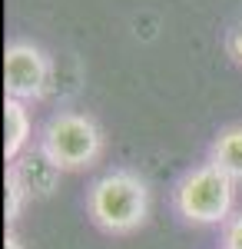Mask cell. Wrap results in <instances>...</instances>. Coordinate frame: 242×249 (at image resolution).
Segmentation results:
<instances>
[{
	"label": "cell",
	"mask_w": 242,
	"mask_h": 249,
	"mask_svg": "<svg viewBox=\"0 0 242 249\" xmlns=\"http://www.w3.org/2000/svg\"><path fill=\"white\" fill-rule=\"evenodd\" d=\"M86 216L110 236H130L149 219V186L133 170H110L86 190Z\"/></svg>",
	"instance_id": "obj_1"
},
{
	"label": "cell",
	"mask_w": 242,
	"mask_h": 249,
	"mask_svg": "<svg viewBox=\"0 0 242 249\" xmlns=\"http://www.w3.org/2000/svg\"><path fill=\"white\" fill-rule=\"evenodd\" d=\"M37 146L63 173H80L100 163V156L106 150V136L90 113L60 110L40 126Z\"/></svg>",
	"instance_id": "obj_2"
},
{
	"label": "cell",
	"mask_w": 242,
	"mask_h": 249,
	"mask_svg": "<svg viewBox=\"0 0 242 249\" xmlns=\"http://www.w3.org/2000/svg\"><path fill=\"white\" fill-rule=\"evenodd\" d=\"M236 186L239 183H232L212 163H203L176 183L173 206L186 223H196V226H219L223 223L225 226L236 216L232 213L236 210Z\"/></svg>",
	"instance_id": "obj_3"
},
{
	"label": "cell",
	"mask_w": 242,
	"mask_h": 249,
	"mask_svg": "<svg viewBox=\"0 0 242 249\" xmlns=\"http://www.w3.org/2000/svg\"><path fill=\"white\" fill-rule=\"evenodd\" d=\"M53 63L34 40H10L3 50V96L20 103H37L50 93Z\"/></svg>",
	"instance_id": "obj_4"
},
{
	"label": "cell",
	"mask_w": 242,
	"mask_h": 249,
	"mask_svg": "<svg viewBox=\"0 0 242 249\" xmlns=\"http://www.w3.org/2000/svg\"><path fill=\"white\" fill-rule=\"evenodd\" d=\"M10 166H14V173L20 176V183H23V190H27L30 199H47V196H53L56 186H60V176H63V170H60L40 146L27 150V153L20 156V160H14Z\"/></svg>",
	"instance_id": "obj_5"
},
{
	"label": "cell",
	"mask_w": 242,
	"mask_h": 249,
	"mask_svg": "<svg viewBox=\"0 0 242 249\" xmlns=\"http://www.w3.org/2000/svg\"><path fill=\"white\" fill-rule=\"evenodd\" d=\"M30 140H34V120H30L27 103L3 96V156H7V163L27 153Z\"/></svg>",
	"instance_id": "obj_6"
},
{
	"label": "cell",
	"mask_w": 242,
	"mask_h": 249,
	"mask_svg": "<svg viewBox=\"0 0 242 249\" xmlns=\"http://www.w3.org/2000/svg\"><path fill=\"white\" fill-rule=\"evenodd\" d=\"M219 173H225L232 183H242V123H229L209 143V160Z\"/></svg>",
	"instance_id": "obj_7"
},
{
	"label": "cell",
	"mask_w": 242,
	"mask_h": 249,
	"mask_svg": "<svg viewBox=\"0 0 242 249\" xmlns=\"http://www.w3.org/2000/svg\"><path fill=\"white\" fill-rule=\"evenodd\" d=\"M3 216H7V226H14L20 219V213L27 206V190H23V183H20V176L14 173V166L7 163V173H3Z\"/></svg>",
	"instance_id": "obj_8"
},
{
	"label": "cell",
	"mask_w": 242,
	"mask_h": 249,
	"mask_svg": "<svg viewBox=\"0 0 242 249\" xmlns=\"http://www.w3.org/2000/svg\"><path fill=\"white\" fill-rule=\"evenodd\" d=\"M223 249H242V213H236L223 226Z\"/></svg>",
	"instance_id": "obj_9"
},
{
	"label": "cell",
	"mask_w": 242,
	"mask_h": 249,
	"mask_svg": "<svg viewBox=\"0 0 242 249\" xmlns=\"http://www.w3.org/2000/svg\"><path fill=\"white\" fill-rule=\"evenodd\" d=\"M225 53L232 57V63L242 67V23H236V27L229 30V37H225Z\"/></svg>",
	"instance_id": "obj_10"
},
{
	"label": "cell",
	"mask_w": 242,
	"mask_h": 249,
	"mask_svg": "<svg viewBox=\"0 0 242 249\" xmlns=\"http://www.w3.org/2000/svg\"><path fill=\"white\" fill-rule=\"evenodd\" d=\"M3 249H27L20 243V236L14 232V226H7V236H3Z\"/></svg>",
	"instance_id": "obj_11"
}]
</instances>
